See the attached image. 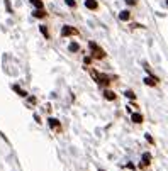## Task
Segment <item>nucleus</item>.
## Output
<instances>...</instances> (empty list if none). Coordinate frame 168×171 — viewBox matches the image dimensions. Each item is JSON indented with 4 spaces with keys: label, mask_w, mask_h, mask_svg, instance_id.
<instances>
[{
    "label": "nucleus",
    "mask_w": 168,
    "mask_h": 171,
    "mask_svg": "<svg viewBox=\"0 0 168 171\" xmlns=\"http://www.w3.org/2000/svg\"><path fill=\"white\" fill-rule=\"evenodd\" d=\"M68 49L71 51V53H77V51H80V46H78V42H71L68 46Z\"/></svg>",
    "instance_id": "11"
},
{
    "label": "nucleus",
    "mask_w": 168,
    "mask_h": 171,
    "mask_svg": "<svg viewBox=\"0 0 168 171\" xmlns=\"http://www.w3.org/2000/svg\"><path fill=\"white\" fill-rule=\"evenodd\" d=\"M85 7L90 10H97L99 3H97V0H85Z\"/></svg>",
    "instance_id": "4"
},
{
    "label": "nucleus",
    "mask_w": 168,
    "mask_h": 171,
    "mask_svg": "<svg viewBox=\"0 0 168 171\" xmlns=\"http://www.w3.org/2000/svg\"><path fill=\"white\" fill-rule=\"evenodd\" d=\"M124 2H126L128 5H136V3H138V0H124Z\"/></svg>",
    "instance_id": "18"
},
{
    "label": "nucleus",
    "mask_w": 168,
    "mask_h": 171,
    "mask_svg": "<svg viewBox=\"0 0 168 171\" xmlns=\"http://www.w3.org/2000/svg\"><path fill=\"white\" fill-rule=\"evenodd\" d=\"M39 30H41V34H43L44 37H49V32H48V29H46V26H39Z\"/></svg>",
    "instance_id": "14"
},
{
    "label": "nucleus",
    "mask_w": 168,
    "mask_h": 171,
    "mask_svg": "<svg viewBox=\"0 0 168 171\" xmlns=\"http://www.w3.org/2000/svg\"><path fill=\"white\" fill-rule=\"evenodd\" d=\"M14 90L17 91V93H19V95H20V97H27V93H26V91H24V90H20V88H19V87H17V85H14Z\"/></svg>",
    "instance_id": "15"
},
{
    "label": "nucleus",
    "mask_w": 168,
    "mask_h": 171,
    "mask_svg": "<svg viewBox=\"0 0 168 171\" xmlns=\"http://www.w3.org/2000/svg\"><path fill=\"white\" fill-rule=\"evenodd\" d=\"M29 103H31V105H34V103H36V98H34V97H31V98H29Z\"/></svg>",
    "instance_id": "19"
},
{
    "label": "nucleus",
    "mask_w": 168,
    "mask_h": 171,
    "mask_svg": "<svg viewBox=\"0 0 168 171\" xmlns=\"http://www.w3.org/2000/svg\"><path fill=\"white\" fill-rule=\"evenodd\" d=\"M77 34H78V30L75 29V27H71V26H63V29H61V36H63V37L77 36Z\"/></svg>",
    "instance_id": "3"
},
{
    "label": "nucleus",
    "mask_w": 168,
    "mask_h": 171,
    "mask_svg": "<svg viewBox=\"0 0 168 171\" xmlns=\"http://www.w3.org/2000/svg\"><path fill=\"white\" fill-rule=\"evenodd\" d=\"M89 46H90V49H92V56H93V58H97V60H102V58L105 56V53H104V49L97 46V42L90 41V42H89Z\"/></svg>",
    "instance_id": "1"
},
{
    "label": "nucleus",
    "mask_w": 168,
    "mask_h": 171,
    "mask_svg": "<svg viewBox=\"0 0 168 171\" xmlns=\"http://www.w3.org/2000/svg\"><path fill=\"white\" fill-rule=\"evenodd\" d=\"M92 76L97 80V83H99V85L107 87V85L110 83V78L107 76V75H100V73H97V71H93V70H92Z\"/></svg>",
    "instance_id": "2"
},
{
    "label": "nucleus",
    "mask_w": 168,
    "mask_h": 171,
    "mask_svg": "<svg viewBox=\"0 0 168 171\" xmlns=\"http://www.w3.org/2000/svg\"><path fill=\"white\" fill-rule=\"evenodd\" d=\"M144 83H146L148 87H155V85L158 83V80H156V76H148V78H144Z\"/></svg>",
    "instance_id": "5"
},
{
    "label": "nucleus",
    "mask_w": 168,
    "mask_h": 171,
    "mask_svg": "<svg viewBox=\"0 0 168 171\" xmlns=\"http://www.w3.org/2000/svg\"><path fill=\"white\" fill-rule=\"evenodd\" d=\"M167 3H168V0H167Z\"/></svg>",
    "instance_id": "20"
},
{
    "label": "nucleus",
    "mask_w": 168,
    "mask_h": 171,
    "mask_svg": "<svg viewBox=\"0 0 168 171\" xmlns=\"http://www.w3.org/2000/svg\"><path fill=\"white\" fill-rule=\"evenodd\" d=\"M32 15L36 17V19H43V17H46V12L43 9H36L34 12H32Z\"/></svg>",
    "instance_id": "6"
},
{
    "label": "nucleus",
    "mask_w": 168,
    "mask_h": 171,
    "mask_svg": "<svg viewBox=\"0 0 168 171\" xmlns=\"http://www.w3.org/2000/svg\"><path fill=\"white\" fill-rule=\"evenodd\" d=\"M131 120L134 122V124H141V122H143V115L136 112V114H132V115H131Z\"/></svg>",
    "instance_id": "7"
},
{
    "label": "nucleus",
    "mask_w": 168,
    "mask_h": 171,
    "mask_svg": "<svg viewBox=\"0 0 168 171\" xmlns=\"http://www.w3.org/2000/svg\"><path fill=\"white\" fill-rule=\"evenodd\" d=\"M66 5L68 7H77V2L75 0H66Z\"/></svg>",
    "instance_id": "17"
},
{
    "label": "nucleus",
    "mask_w": 168,
    "mask_h": 171,
    "mask_svg": "<svg viewBox=\"0 0 168 171\" xmlns=\"http://www.w3.org/2000/svg\"><path fill=\"white\" fill-rule=\"evenodd\" d=\"M31 3L36 7V9H43L44 7V3H43V0H31Z\"/></svg>",
    "instance_id": "12"
},
{
    "label": "nucleus",
    "mask_w": 168,
    "mask_h": 171,
    "mask_svg": "<svg viewBox=\"0 0 168 171\" xmlns=\"http://www.w3.org/2000/svg\"><path fill=\"white\" fill-rule=\"evenodd\" d=\"M119 19L121 20H129L131 19V12H129V10H122V12L119 14Z\"/></svg>",
    "instance_id": "8"
},
{
    "label": "nucleus",
    "mask_w": 168,
    "mask_h": 171,
    "mask_svg": "<svg viewBox=\"0 0 168 171\" xmlns=\"http://www.w3.org/2000/svg\"><path fill=\"white\" fill-rule=\"evenodd\" d=\"M104 95H105V98H107V100H116V93H114V91L105 90V91H104Z\"/></svg>",
    "instance_id": "9"
},
{
    "label": "nucleus",
    "mask_w": 168,
    "mask_h": 171,
    "mask_svg": "<svg viewBox=\"0 0 168 171\" xmlns=\"http://www.w3.org/2000/svg\"><path fill=\"white\" fill-rule=\"evenodd\" d=\"M149 161H151V154H149V152H144V154H143V163H144V164H149Z\"/></svg>",
    "instance_id": "13"
},
{
    "label": "nucleus",
    "mask_w": 168,
    "mask_h": 171,
    "mask_svg": "<svg viewBox=\"0 0 168 171\" xmlns=\"http://www.w3.org/2000/svg\"><path fill=\"white\" fill-rule=\"evenodd\" d=\"M48 122H49V127H51V129H56V131L59 129V122L56 120V119H49Z\"/></svg>",
    "instance_id": "10"
},
{
    "label": "nucleus",
    "mask_w": 168,
    "mask_h": 171,
    "mask_svg": "<svg viewBox=\"0 0 168 171\" xmlns=\"http://www.w3.org/2000/svg\"><path fill=\"white\" fill-rule=\"evenodd\" d=\"M126 97H129L131 100H134V98H136V95H134V93H132L131 90H129V91H126Z\"/></svg>",
    "instance_id": "16"
}]
</instances>
